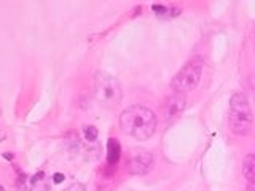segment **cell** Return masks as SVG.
<instances>
[{"instance_id": "obj_11", "label": "cell", "mask_w": 255, "mask_h": 191, "mask_svg": "<svg viewBox=\"0 0 255 191\" xmlns=\"http://www.w3.org/2000/svg\"><path fill=\"white\" fill-rule=\"evenodd\" d=\"M0 191H5V190H3V187H2V185H0Z\"/></svg>"}, {"instance_id": "obj_9", "label": "cell", "mask_w": 255, "mask_h": 191, "mask_svg": "<svg viewBox=\"0 0 255 191\" xmlns=\"http://www.w3.org/2000/svg\"><path fill=\"white\" fill-rule=\"evenodd\" d=\"M83 134H85V139L90 140V142H94L98 139V127H94L91 124H88L83 127Z\"/></svg>"}, {"instance_id": "obj_8", "label": "cell", "mask_w": 255, "mask_h": 191, "mask_svg": "<svg viewBox=\"0 0 255 191\" xmlns=\"http://www.w3.org/2000/svg\"><path fill=\"white\" fill-rule=\"evenodd\" d=\"M120 156H122V147H120V142L117 139H110L107 142V161L110 166H115L120 161Z\"/></svg>"}, {"instance_id": "obj_2", "label": "cell", "mask_w": 255, "mask_h": 191, "mask_svg": "<svg viewBox=\"0 0 255 191\" xmlns=\"http://www.w3.org/2000/svg\"><path fill=\"white\" fill-rule=\"evenodd\" d=\"M230 129L236 135H247L252 129L254 116L244 93H235L230 99Z\"/></svg>"}, {"instance_id": "obj_5", "label": "cell", "mask_w": 255, "mask_h": 191, "mask_svg": "<svg viewBox=\"0 0 255 191\" xmlns=\"http://www.w3.org/2000/svg\"><path fill=\"white\" fill-rule=\"evenodd\" d=\"M155 163L153 155L147 150H134L128 158V171L132 175H143L151 171Z\"/></svg>"}, {"instance_id": "obj_1", "label": "cell", "mask_w": 255, "mask_h": 191, "mask_svg": "<svg viewBox=\"0 0 255 191\" xmlns=\"http://www.w3.org/2000/svg\"><path fill=\"white\" fill-rule=\"evenodd\" d=\"M120 127L129 137L143 142L153 135L156 129V116L148 107L131 105L120 115Z\"/></svg>"}, {"instance_id": "obj_7", "label": "cell", "mask_w": 255, "mask_h": 191, "mask_svg": "<svg viewBox=\"0 0 255 191\" xmlns=\"http://www.w3.org/2000/svg\"><path fill=\"white\" fill-rule=\"evenodd\" d=\"M243 174L246 180L249 182V185H255V155L254 153L246 155L243 161Z\"/></svg>"}, {"instance_id": "obj_6", "label": "cell", "mask_w": 255, "mask_h": 191, "mask_svg": "<svg viewBox=\"0 0 255 191\" xmlns=\"http://www.w3.org/2000/svg\"><path fill=\"white\" fill-rule=\"evenodd\" d=\"M183 108H185V99L180 97L179 94H174L164 103V110H163L164 118L167 119V121H169V119H174L175 116L182 113Z\"/></svg>"}, {"instance_id": "obj_3", "label": "cell", "mask_w": 255, "mask_h": 191, "mask_svg": "<svg viewBox=\"0 0 255 191\" xmlns=\"http://www.w3.org/2000/svg\"><path fill=\"white\" fill-rule=\"evenodd\" d=\"M93 94L94 99L102 107L114 108L122 100L123 91H122V85H120V82L115 77L106 74V72H99V74H96L93 82Z\"/></svg>"}, {"instance_id": "obj_4", "label": "cell", "mask_w": 255, "mask_h": 191, "mask_svg": "<svg viewBox=\"0 0 255 191\" xmlns=\"http://www.w3.org/2000/svg\"><path fill=\"white\" fill-rule=\"evenodd\" d=\"M203 67H204V61L201 56H193V58L174 75L171 82V88L177 94L193 91L199 85V80H201Z\"/></svg>"}, {"instance_id": "obj_10", "label": "cell", "mask_w": 255, "mask_h": 191, "mask_svg": "<svg viewBox=\"0 0 255 191\" xmlns=\"http://www.w3.org/2000/svg\"><path fill=\"white\" fill-rule=\"evenodd\" d=\"M53 182L54 183H62L64 182V175L62 174H56L54 177H53Z\"/></svg>"}]
</instances>
